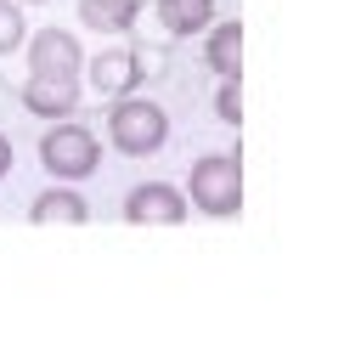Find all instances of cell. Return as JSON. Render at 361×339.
Returning <instances> with one entry per match:
<instances>
[{
	"instance_id": "1",
	"label": "cell",
	"mask_w": 361,
	"mask_h": 339,
	"mask_svg": "<svg viewBox=\"0 0 361 339\" xmlns=\"http://www.w3.org/2000/svg\"><path fill=\"white\" fill-rule=\"evenodd\" d=\"M107 141L124 153V158H147L169 141V113L152 102V96H118L113 113H107Z\"/></svg>"
},
{
	"instance_id": "2",
	"label": "cell",
	"mask_w": 361,
	"mask_h": 339,
	"mask_svg": "<svg viewBox=\"0 0 361 339\" xmlns=\"http://www.w3.org/2000/svg\"><path fill=\"white\" fill-rule=\"evenodd\" d=\"M186 198H192V209H203L214 220L237 215L243 209V164H237V153L231 158L226 153H203L192 164V175H186Z\"/></svg>"
},
{
	"instance_id": "3",
	"label": "cell",
	"mask_w": 361,
	"mask_h": 339,
	"mask_svg": "<svg viewBox=\"0 0 361 339\" xmlns=\"http://www.w3.org/2000/svg\"><path fill=\"white\" fill-rule=\"evenodd\" d=\"M39 164L56 175V181H85V175H96V164H102V141H96V130H85V124H51V136L39 141Z\"/></svg>"
},
{
	"instance_id": "4",
	"label": "cell",
	"mask_w": 361,
	"mask_h": 339,
	"mask_svg": "<svg viewBox=\"0 0 361 339\" xmlns=\"http://www.w3.org/2000/svg\"><path fill=\"white\" fill-rule=\"evenodd\" d=\"M85 51L68 28H39L28 34V79H79Z\"/></svg>"
},
{
	"instance_id": "5",
	"label": "cell",
	"mask_w": 361,
	"mask_h": 339,
	"mask_svg": "<svg viewBox=\"0 0 361 339\" xmlns=\"http://www.w3.org/2000/svg\"><path fill=\"white\" fill-rule=\"evenodd\" d=\"M124 220H130V226H180V220H186V198H180V186H169V181H141V186H130V198H124Z\"/></svg>"
},
{
	"instance_id": "6",
	"label": "cell",
	"mask_w": 361,
	"mask_h": 339,
	"mask_svg": "<svg viewBox=\"0 0 361 339\" xmlns=\"http://www.w3.org/2000/svg\"><path fill=\"white\" fill-rule=\"evenodd\" d=\"M79 79H90L96 96H124L141 85V51H96L79 68Z\"/></svg>"
},
{
	"instance_id": "7",
	"label": "cell",
	"mask_w": 361,
	"mask_h": 339,
	"mask_svg": "<svg viewBox=\"0 0 361 339\" xmlns=\"http://www.w3.org/2000/svg\"><path fill=\"white\" fill-rule=\"evenodd\" d=\"M23 107L34 119H73L79 107V79H28L23 85Z\"/></svg>"
},
{
	"instance_id": "8",
	"label": "cell",
	"mask_w": 361,
	"mask_h": 339,
	"mask_svg": "<svg viewBox=\"0 0 361 339\" xmlns=\"http://www.w3.org/2000/svg\"><path fill=\"white\" fill-rule=\"evenodd\" d=\"M28 220H34V226H51V220H62V226H85V220H90V203H85L73 186H45V192L28 203Z\"/></svg>"
},
{
	"instance_id": "9",
	"label": "cell",
	"mask_w": 361,
	"mask_h": 339,
	"mask_svg": "<svg viewBox=\"0 0 361 339\" xmlns=\"http://www.w3.org/2000/svg\"><path fill=\"white\" fill-rule=\"evenodd\" d=\"M203 62L220 73V79H237L243 73V23L231 17V23H209V51H203Z\"/></svg>"
},
{
	"instance_id": "10",
	"label": "cell",
	"mask_w": 361,
	"mask_h": 339,
	"mask_svg": "<svg viewBox=\"0 0 361 339\" xmlns=\"http://www.w3.org/2000/svg\"><path fill=\"white\" fill-rule=\"evenodd\" d=\"M141 17V0H79V23L96 34H130Z\"/></svg>"
},
{
	"instance_id": "11",
	"label": "cell",
	"mask_w": 361,
	"mask_h": 339,
	"mask_svg": "<svg viewBox=\"0 0 361 339\" xmlns=\"http://www.w3.org/2000/svg\"><path fill=\"white\" fill-rule=\"evenodd\" d=\"M152 6H158V23H164L175 40L203 34V28L214 23V0H152Z\"/></svg>"
},
{
	"instance_id": "12",
	"label": "cell",
	"mask_w": 361,
	"mask_h": 339,
	"mask_svg": "<svg viewBox=\"0 0 361 339\" xmlns=\"http://www.w3.org/2000/svg\"><path fill=\"white\" fill-rule=\"evenodd\" d=\"M28 40V23H23V6L17 0H0V56L6 51H17Z\"/></svg>"
},
{
	"instance_id": "13",
	"label": "cell",
	"mask_w": 361,
	"mask_h": 339,
	"mask_svg": "<svg viewBox=\"0 0 361 339\" xmlns=\"http://www.w3.org/2000/svg\"><path fill=\"white\" fill-rule=\"evenodd\" d=\"M237 96H243V90H237V79H220V90H214V113H220L231 130L243 124V102H237Z\"/></svg>"
},
{
	"instance_id": "14",
	"label": "cell",
	"mask_w": 361,
	"mask_h": 339,
	"mask_svg": "<svg viewBox=\"0 0 361 339\" xmlns=\"http://www.w3.org/2000/svg\"><path fill=\"white\" fill-rule=\"evenodd\" d=\"M6 170H11V141L0 136V175H6Z\"/></svg>"
},
{
	"instance_id": "15",
	"label": "cell",
	"mask_w": 361,
	"mask_h": 339,
	"mask_svg": "<svg viewBox=\"0 0 361 339\" xmlns=\"http://www.w3.org/2000/svg\"><path fill=\"white\" fill-rule=\"evenodd\" d=\"M17 6H39V0H17Z\"/></svg>"
}]
</instances>
